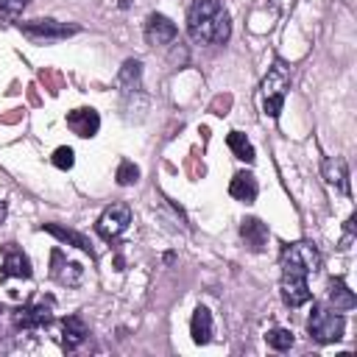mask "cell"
I'll return each instance as SVG.
<instances>
[{
	"label": "cell",
	"instance_id": "obj_13",
	"mask_svg": "<svg viewBox=\"0 0 357 357\" xmlns=\"http://www.w3.org/2000/svg\"><path fill=\"white\" fill-rule=\"evenodd\" d=\"M324 178L332 184V187H337L340 192H351L349 190V170H346V162L340 159V156H329V159H324Z\"/></svg>",
	"mask_w": 357,
	"mask_h": 357
},
{
	"label": "cell",
	"instance_id": "obj_19",
	"mask_svg": "<svg viewBox=\"0 0 357 357\" xmlns=\"http://www.w3.org/2000/svg\"><path fill=\"white\" fill-rule=\"evenodd\" d=\"M139 78H142V64L137 59H128L117 75V84L123 92H137L139 89Z\"/></svg>",
	"mask_w": 357,
	"mask_h": 357
},
{
	"label": "cell",
	"instance_id": "obj_2",
	"mask_svg": "<svg viewBox=\"0 0 357 357\" xmlns=\"http://www.w3.org/2000/svg\"><path fill=\"white\" fill-rule=\"evenodd\" d=\"M187 31L201 45H223L231 33L229 14L220 0H195L187 14Z\"/></svg>",
	"mask_w": 357,
	"mask_h": 357
},
{
	"label": "cell",
	"instance_id": "obj_4",
	"mask_svg": "<svg viewBox=\"0 0 357 357\" xmlns=\"http://www.w3.org/2000/svg\"><path fill=\"white\" fill-rule=\"evenodd\" d=\"M343 326H346L343 315L335 307H326V304H315L312 307V315L307 321L310 337L318 340V343H335L343 335Z\"/></svg>",
	"mask_w": 357,
	"mask_h": 357
},
{
	"label": "cell",
	"instance_id": "obj_20",
	"mask_svg": "<svg viewBox=\"0 0 357 357\" xmlns=\"http://www.w3.org/2000/svg\"><path fill=\"white\" fill-rule=\"evenodd\" d=\"M226 145L231 148V153H234L240 162H254V145L248 142V137H245L243 131H229Z\"/></svg>",
	"mask_w": 357,
	"mask_h": 357
},
{
	"label": "cell",
	"instance_id": "obj_10",
	"mask_svg": "<svg viewBox=\"0 0 357 357\" xmlns=\"http://www.w3.org/2000/svg\"><path fill=\"white\" fill-rule=\"evenodd\" d=\"M0 276H3V279H8V276L31 279V262H28V257H25L14 243L3 245V271H0Z\"/></svg>",
	"mask_w": 357,
	"mask_h": 357
},
{
	"label": "cell",
	"instance_id": "obj_18",
	"mask_svg": "<svg viewBox=\"0 0 357 357\" xmlns=\"http://www.w3.org/2000/svg\"><path fill=\"white\" fill-rule=\"evenodd\" d=\"M329 304H332L335 310H351V307L357 304L354 293L346 287V282H343L340 276L329 282Z\"/></svg>",
	"mask_w": 357,
	"mask_h": 357
},
{
	"label": "cell",
	"instance_id": "obj_25",
	"mask_svg": "<svg viewBox=\"0 0 357 357\" xmlns=\"http://www.w3.org/2000/svg\"><path fill=\"white\" fill-rule=\"evenodd\" d=\"M3 218H6V204L0 201V223H3Z\"/></svg>",
	"mask_w": 357,
	"mask_h": 357
},
{
	"label": "cell",
	"instance_id": "obj_23",
	"mask_svg": "<svg viewBox=\"0 0 357 357\" xmlns=\"http://www.w3.org/2000/svg\"><path fill=\"white\" fill-rule=\"evenodd\" d=\"M73 162H75L73 148L61 145V148H56V151H53V165H56L59 170H70V167H73Z\"/></svg>",
	"mask_w": 357,
	"mask_h": 357
},
{
	"label": "cell",
	"instance_id": "obj_11",
	"mask_svg": "<svg viewBox=\"0 0 357 357\" xmlns=\"http://www.w3.org/2000/svg\"><path fill=\"white\" fill-rule=\"evenodd\" d=\"M86 337H89L86 324H84L78 315H67L64 324H61V346H64L67 351H75Z\"/></svg>",
	"mask_w": 357,
	"mask_h": 357
},
{
	"label": "cell",
	"instance_id": "obj_26",
	"mask_svg": "<svg viewBox=\"0 0 357 357\" xmlns=\"http://www.w3.org/2000/svg\"><path fill=\"white\" fill-rule=\"evenodd\" d=\"M0 312H3V307H0Z\"/></svg>",
	"mask_w": 357,
	"mask_h": 357
},
{
	"label": "cell",
	"instance_id": "obj_9",
	"mask_svg": "<svg viewBox=\"0 0 357 357\" xmlns=\"http://www.w3.org/2000/svg\"><path fill=\"white\" fill-rule=\"evenodd\" d=\"M67 126H70L73 134H78V137L86 139V137H95V134H98V128H100V117H98L95 109L81 106V109L67 112Z\"/></svg>",
	"mask_w": 357,
	"mask_h": 357
},
{
	"label": "cell",
	"instance_id": "obj_22",
	"mask_svg": "<svg viewBox=\"0 0 357 357\" xmlns=\"http://www.w3.org/2000/svg\"><path fill=\"white\" fill-rule=\"evenodd\" d=\"M139 178V167L134 165V162H120V167H117V184L120 187H128V184H134Z\"/></svg>",
	"mask_w": 357,
	"mask_h": 357
},
{
	"label": "cell",
	"instance_id": "obj_16",
	"mask_svg": "<svg viewBox=\"0 0 357 357\" xmlns=\"http://www.w3.org/2000/svg\"><path fill=\"white\" fill-rule=\"evenodd\" d=\"M190 335L198 346L209 343V337H212V312L206 307H195L192 321H190Z\"/></svg>",
	"mask_w": 357,
	"mask_h": 357
},
{
	"label": "cell",
	"instance_id": "obj_12",
	"mask_svg": "<svg viewBox=\"0 0 357 357\" xmlns=\"http://www.w3.org/2000/svg\"><path fill=\"white\" fill-rule=\"evenodd\" d=\"M50 259H53V271H50V273H53V279H56V282L70 284V287L81 282V265H78V262H67V259L61 257V251H59V248L50 254Z\"/></svg>",
	"mask_w": 357,
	"mask_h": 357
},
{
	"label": "cell",
	"instance_id": "obj_14",
	"mask_svg": "<svg viewBox=\"0 0 357 357\" xmlns=\"http://www.w3.org/2000/svg\"><path fill=\"white\" fill-rule=\"evenodd\" d=\"M257 190H259V187H257V178H254L251 173H245V170L234 173L231 184H229V195L237 198V201H243V204H254Z\"/></svg>",
	"mask_w": 357,
	"mask_h": 357
},
{
	"label": "cell",
	"instance_id": "obj_5",
	"mask_svg": "<svg viewBox=\"0 0 357 357\" xmlns=\"http://www.w3.org/2000/svg\"><path fill=\"white\" fill-rule=\"evenodd\" d=\"M53 307H56L53 296H45V298H39V301H33V304L17 307V310H14V315H11V321H14V326H17V329L31 332V329L47 326V324L53 321Z\"/></svg>",
	"mask_w": 357,
	"mask_h": 357
},
{
	"label": "cell",
	"instance_id": "obj_17",
	"mask_svg": "<svg viewBox=\"0 0 357 357\" xmlns=\"http://www.w3.org/2000/svg\"><path fill=\"white\" fill-rule=\"evenodd\" d=\"M42 229H45V231H50L53 237H59L61 243H70V245H75V248H81L84 254H89V257H95V251H92V245H89V240H86L84 234H78V231H73V229H67V226H59V223H45Z\"/></svg>",
	"mask_w": 357,
	"mask_h": 357
},
{
	"label": "cell",
	"instance_id": "obj_6",
	"mask_svg": "<svg viewBox=\"0 0 357 357\" xmlns=\"http://www.w3.org/2000/svg\"><path fill=\"white\" fill-rule=\"evenodd\" d=\"M128 223H131V209H128V204H112V206H106L103 215L98 218L95 231H98L103 240H114V237H120V234L128 229Z\"/></svg>",
	"mask_w": 357,
	"mask_h": 357
},
{
	"label": "cell",
	"instance_id": "obj_8",
	"mask_svg": "<svg viewBox=\"0 0 357 357\" xmlns=\"http://www.w3.org/2000/svg\"><path fill=\"white\" fill-rule=\"evenodd\" d=\"M178 36V28L165 17V14H151L148 22H145V39L148 45H170L173 39Z\"/></svg>",
	"mask_w": 357,
	"mask_h": 357
},
{
	"label": "cell",
	"instance_id": "obj_21",
	"mask_svg": "<svg viewBox=\"0 0 357 357\" xmlns=\"http://www.w3.org/2000/svg\"><path fill=\"white\" fill-rule=\"evenodd\" d=\"M265 340H268L271 349H276V351H287V349L293 346V332H290V329H271V332L265 335Z\"/></svg>",
	"mask_w": 357,
	"mask_h": 357
},
{
	"label": "cell",
	"instance_id": "obj_7",
	"mask_svg": "<svg viewBox=\"0 0 357 357\" xmlns=\"http://www.w3.org/2000/svg\"><path fill=\"white\" fill-rule=\"evenodd\" d=\"M22 33L36 42H50V39H67V36L78 33V28L56 22V20H33V22H22Z\"/></svg>",
	"mask_w": 357,
	"mask_h": 357
},
{
	"label": "cell",
	"instance_id": "obj_24",
	"mask_svg": "<svg viewBox=\"0 0 357 357\" xmlns=\"http://www.w3.org/2000/svg\"><path fill=\"white\" fill-rule=\"evenodd\" d=\"M28 6V0H0V17L6 20H14L22 14V8Z\"/></svg>",
	"mask_w": 357,
	"mask_h": 357
},
{
	"label": "cell",
	"instance_id": "obj_3",
	"mask_svg": "<svg viewBox=\"0 0 357 357\" xmlns=\"http://www.w3.org/2000/svg\"><path fill=\"white\" fill-rule=\"evenodd\" d=\"M290 89V70L282 59H273L265 81H262V98H265V114L268 117H279L282 106H284V95Z\"/></svg>",
	"mask_w": 357,
	"mask_h": 357
},
{
	"label": "cell",
	"instance_id": "obj_15",
	"mask_svg": "<svg viewBox=\"0 0 357 357\" xmlns=\"http://www.w3.org/2000/svg\"><path fill=\"white\" fill-rule=\"evenodd\" d=\"M240 234H243V240H245V245L251 251H262L265 243H268V226L262 220H257V218H245L240 223Z\"/></svg>",
	"mask_w": 357,
	"mask_h": 357
},
{
	"label": "cell",
	"instance_id": "obj_1",
	"mask_svg": "<svg viewBox=\"0 0 357 357\" xmlns=\"http://www.w3.org/2000/svg\"><path fill=\"white\" fill-rule=\"evenodd\" d=\"M279 265H282V282H279V290H282V301L287 307H301L310 301V284H307V276L315 273L321 268V254L312 243L301 240V243H290L282 248V257H279Z\"/></svg>",
	"mask_w": 357,
	"mask_h": 357
}]
</instances>
